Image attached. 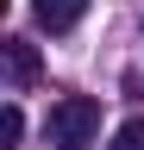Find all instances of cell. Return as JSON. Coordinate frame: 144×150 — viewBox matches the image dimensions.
Masks as SVG:
<instances>
[{"mask_svg":"<svg viewBox=\"0 0 144 150\" xmlns=\"http://www.w3.org/2000/svg\"><path fill=\"white\" fill-rule=\"evenodd\" d=\"M19 138H25V112H19V106L6 100V106H0V150H13Z\"/></svg>","mask_w":144,"mask_h":150,"instance_id":"4","label":"cell"},{"mask_svg":"<svg viewBox=\"0 0 144 150\" xmlns=\"http://www.w3.org/2000/svg\"><path fill=\"white\" fill-rule=\"evenodd\" d=\"M106 150H144V119H125L119 131H113V144Z\"/></svg>","mask_w":144,"mask_h":150,"instance_id":"5","label":"cell"},{"mask_svg":"<svg viewBox=\"0 0 144 150\" xmlns=\"http://www.w3.org/2000/svg\"><path fill=\"white\" fill-rule=\"evenodd\" d=\"M82 13H88V0H31V19L44 31H75Z\"/></svg>","mask_w":144,"mask_h":150,"instance_id":"2","label":"cell"},{"mask_svg":"<svg viewBox=\"0 0 144 150\" xmlns=\"http://www.w3.org/2000/svg\"><path fill=\"white\" fill-rule=\"evenodd\" d=\"M0 56H6L13 88H31V81H38V50H31L25 38H0Z\"/></svg>","mask_w":144,"mask_h":150,"instance_id":"3","label":"cell"},{"mask_svg":"<svg viewBox=\"0 0 144 150\" xmlns=\"http://www.w3.org/2000/svg\"><path fill=\"white\" fill-rule=\"evenodd\" d=\"M50 131H57L63 150H88L100 138V100H88V94H63L57 106H50Z\"/></svg>","mask_w":144,"mask_h":150,"instance_id":"1","label":"cell"}]
</instances>
